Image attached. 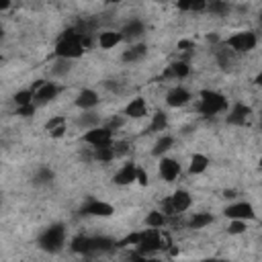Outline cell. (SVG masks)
Segmentation results:
<instances>
[{
	"label": "cell",
	"mask_w": 262,
	"mask_h": 262,
	"mask_svg": "<svg viewBox=\"0 0 262 262\" xmlns=\"http://www.w3.org/2000/svg\"><path fill=\"white\" fill-rule=\"evenodd\" d=\"M82 37H84V35L78 33L76 29L66 31V33L59 37L57 45H55V55H57V57H66V59L82 57V53H84V39H82Z\"/></svg>",
	"instance_id": "obj_1"
},
{
	"label": "cell",
	"mask_w": 262,
	"mask_h": 262,
	"mask_svg": "<svg viewBox=\"0 0 262 262\" xmlns=\"http://www.w3.org/2000/svg\"><path fill=\"white\" fill-rule=\"evenodd\" d=\"M227 111V98L215 90H201V100H199V113L213 117Z\"/></svg>",
	"instance_id": "obj_2"
},
{
	"label": "cell",
	"mask_w": 262,
	"mask_h": 262,
	"mask_svg": "<svg viewBox=\"0 0 262 262\" xmlns=\"http://www.w3.org/2000/svg\"><path fill=\"white\" fill-rule=\"evenodd\" d=\"M66 242V227L61 223L49 225L41 235H39V248L47 252H59Z\"/></svg>",
	"instance_id": "obj_3"
},
{
	"label": "cell",
	"mask_w": 262,
	"mask_h": 262,
	"mask_svg": "<svg viewBox=\"0 0 262 262\" xmlns=\"http://www.w3.org/2000/svg\"><path fill=\"white\" fill-rule=\"evenodd\" d=\"M225 45L235 53H248L258 45V37L252 31H239V33H233L231 37H227Z\"/></svg>",
	"instance_id": "obj_4"
},
{
	"label": "cell",
	"mask_w": 262,
	"mask_h": 262,
	"mask_svg": "<svg viewBox=\"0 0 262 262\" xmlns=\"http://www.w3.org/2000/svg\"><path fill=\"white\" fill-rule=\"evenodd\" d=\"M82 141L90 147H100V145H111L115 141V131L111 127H92V129H86V133L82 135Z\"/></svg>",
	"instance_id": "obj_5"
},
{
	"label": "cell",
	"mask_w": 262,
	"mask_h": 262,
	"mask_svg": "<svg viewBox=\"0 0 262 262\" xmlns=\"http://www.w3.org/2000/svg\"><path fill=\"white\" fill-rule=\"evenodd\" d=\"M225 217L229 219H244V221H254L256 219V211L248 201H237L225 207Z\"/></svg>",
	"instance_id": "obj_6"
},
{
	"label": "cell",
	"mask_w": 262,
	"mask_h": 262,
	"mask_svg": "<svg viewBox=\"0 0 262 262\" xmlns=\"http://www.w3.org/2000/svg\"><path fill=\"white\" fill-rule=\"evenodd\" d=\"M82 215H88V217H111L115 213L113 205L111 203H104V201H98V199H90L82 209H80Z\"/></svg>",
	"instance_id": "obj_7"
},
{
	"label": "cell",
	"mask_w": 262,
	"mask_h": 262,
	"mask_svg": "<svg viewBox=\"0 0 262 262\" xmlns=\"http://www.w3.org/2000/svg\"><path fill=\"white\" fill-rule=\"evenodd\" d=\"M33 90H35V102H39V104H45V102L53 100L57 96V92H59L55 82H45V80H37Z\"/></svg>",
	"instance_id": "obj_8"
},
{
	"label": "cell",
	"mask_w": 262,
	"mask_h": 262,
	"mask_svg": "<svg viewBox=\"0 0 262 262\" xmlns=\"http://www.w3.org/2000/svg\"><path fill=\"white\" fill-rule=\"evenodd\" d=\"M158 172H160V178L164 182H174L180 176V164L174 158L162 156L160 158V164H158Z\"/></svg>",
	"instance_id": "obj_9"
},
{
	"label": "cell",
	"mask_w": 262,
	"mask_h": 262,
	"mask_svg": "<svg viewBox=\"0 0 262 262\" xmlns=\"http://www.w3.org/2000/svg\"><path fill=\"white\" fill-rule=\"evenodd\" d=\"M190 92L184 88V86H172L168 92H166V104L172 106V108H178V106H184L190 102Z\"/></svg>",
	"instance_id": "obj_10"
},
{
	"label": "cell",
	"mask_w": 262,
	"mask_h": 262,
	"mask_svg": "<svg viewBox=\"0 0 262 262\" xmlns=\"http://www.w3.org/2000/svg\"><path fill=\"white\" fill-rule=\"evenodd\" d=\"M113 182L119 184V186H127V184L137 182V164H133V162L123 164V166L117 170V174L113 176Z\"/></svg>",
	"instance_id": "obj_11"
},
{
	"label": "cell",
	"mask_w": 262,
	"mask_h": 262,
	"mask_svg": "<svg viewBox=\"0 0 262 262\" xmlns=\"http://www.w3.org/2000/svg\"><path fill=\"white\" fill-rule=\"evenodd\" d=\"M98 92L96 90H92V88H82L80 92H78V96H76V100H74V104L78 106V108H82V111H92L96 104H98Z\"/></svg>",
	"instance_id": "obj_12"
},
{
	"label": "cell",
	"mask_w": 262,
	"mask_h": 262,
	"mask_svg": "<svg viewBox=\"0 0 262 262\" xmlns=\"http://www.w3.org/2000/svg\"><path fill=\"white\" fill-rule=\"evenodd\" d=\"M96 41H98V47H100V49H113V47H117L121 41H125V37H123L121 31L106 29V31H100V33H98Z\"/></svg>",
	"instance_id": "obj_13"
},
{
	"label": "cell",
	"mask_w": 262,
	"mask_h": 262,
	"mask_svg": "<svg viewBox=\"0 0 262 262\" xmlns=\"http://www.w3.org/2000/svg\"><path fill=\"white\" fill-rule=\"evenodd\" d=\"M70 248H72V252L82 254V256L96 254L94 252V237H88V235H76V237H72Z\"/></svg>",
	"instance_id": "obj_14"
},
{
	"label": "cell",
	"mask_w": 262,
	"mask_h": 262,
	"mask_svg": "<svg viewBox=\"0 0 262 262\" xmlns=\"http://www.w3.org/2000/svg\"><path fill=\"white\" fill-rule=\"evenodd\" d=\"M145 115H147V102H145L143 96H135V98H131V100L127 102V106H125V117H129V119H141V117H145Z\"/></svg>",
	"instance_id": "obj_15"
},
{
	"label": "cell",
	"mask_w": 262,
	"mask_h": 262,
	"mask_svg": "<svg viewBox=\"0 0 262 262\" xmlns=\"http://www.w3.org/2000/svg\"><path fill=\"white\" fill-rule=\"evenodd\" d=\"M250 115H252V108H250L248 104L235 102V104L231 106L229 115H227V123H231V125H246V121H248Z\"/></svg>",
	"instance_id": "obj_16"
},
{
	"label": "cell",
	"mask_w": 262,
	"mask_h": 262,
	"mask_svg": "<svg viewBox=\"0 0 262 262\" xmlns=\"http://www.w3.org/2000/svg\"><path fill=\"white\" fill-rule=\"evenodd\" d=\"M170 199H172V205H174V209H176L178 215L184 213V211H188L190 205H192V196H190V192H188V190H182V188L174 190Z\"/></svg>",
	"instance_id": "obj_17"
},
{
	"label": "cell",
	"mask_w": 262,
	"mask_h": 262,
	"mask_svg": "<svg viewBox=\"0 0 262 262\" xmlns=\"http://www.w3.org/2000/svg\"><path fill=\"white\" fill-rule=\"evenodd\" d=\"M145 53H147V47H145L143 43H135V45H129V47L123 51L121 59H123L125 63H135V61L143 59Z\"/></svg>",
	"instance_id": "obj_18"
},
{
	"label": "cell",
	"mask_w": 262,
	"mask_h": 262,
	"mask_svg": "<svg viewBox=\"0 0 262 262\" xmlns=\"http://www.w3.org/2000/svg\"><path fill=\"white\" fill-rule=\"evenodd\" d=\"M207 168H209V158H207L205 154H192V156H190V162H188V172H190L192 176L203 174Z\"/></svg>",
	"instance_id": "obj_19"
},
{
	"label": "cell",
	"mask_w": 262,
	"mask_h": 262,
	"mask_svg": "<svg viewBox=\"0 0 262 262\" xmlns=\"http://www.w3.org/2000/svg\"><path fill=\"white\" fill-rule=\"evenodd\" d=\"M45 129H47V133L51 135V137H63L66 135V117H53V119H49L47 123H45Z\"/></svg>",
	"instance_id": "obj_20"
},
{
	"label": "cell",
	"mask_w": 262,
	"mask_h": 262,
	"mask_svg": "<svg viewBox=\"0 0 262 262\" xmlns=\"http://www.w3.org/2000/svg\"><path fill=\"white\" fill-rule=\"evenodd\" d=\"M172 145H174V137H172V135H162V137H158V141L154 143L151 156H154V158H162V156H166V154L172 149Z\"/></svg>",
	"instance_id": "obj_21"
},
{
	"label": "cell",
	"mask_w": 262,
	"mask_h": 262,
	"mask_svg": "<svg viewBox=\"0 0 262 262\" xmlns=\"http://www.w3.org/2000/svg\"><path fill=\"white\" fill-rule=\"evenodd\" d=\"M121 33H123V37H125L127 41H133V39H137V37L143 35V23L137 20V18H133V20H129V23L121 29Z\"/></svg>",
	"instance_id": "obj_22"
},
{
	"label": "cell",
	"mask_w": 262,
	"mask_h": 262,
	"mask_svg": "<svg viewBox=\"0 0 262 262\" xmlns=\"http://www.w3.org/2000/svg\"><path fill=\"white\" fill-rule=\"evenodd\" d=\"M166 74H168V76H172V78L182 80V78H186V76L190 74V66H188V61L178 59V61H172V63H170V68H168V72H166Z\"/></svg>",
	"instance_id": "obj_23"
},
{
	"label": "cell",
	"mask_w": 262,
	"mask_h": 262,
	"mask_svg": "<svg viewBox=\"0 0 262 262\" xmlns=\"http://www.w3.org/2000/svg\"><path fill=\"white\" fill-rule=\"evenodd\" d=\"M92 158L96 162H102V164H108L113 162L117 156H115V149H113V143L111 145H100V147H92Z\"/></svg>",
	"instance_id": "obj_24"
},
{
	"label": "cell",
	"mask_w": 262,
	"mask_h": 262,
	"mask_svg": "<svg viewBox=\"0 0 262 262\" xmlns=\"http://www.w3.org/2000/svg\"><path fill=\"white\" fill-rule=\"evenodd\" d=\"M168 215H164L160 209H154V211H149L147 213V217H145V225L147 227H158V229H162V227H166L168 225Z\"/></svg>",
	"instance_id": "obj_25"
},
{
	"label": "cell",
	"mask_w": 262,
	"mask_h": 262,
	"mask_svg": "<svg viewBox=\"0 0 262 262\" xmlns=\"http://www.w3.org/2000/svg\"><path fill=\"white\" fill-rule=\"evenodd\" d=\"M213 221H215V217H213L211 213H194V215L188 219V227H190V229H205V227H209Z\"/></svg>",
	"instance_id": "obj_26"
},
{
	"label": "cell",
	"mask_w": 262,
	"mask_h": 262,
	"mask_svg": "<svg viewBox=\"0 0 262 262\" xmlns=\"http://www.w3.org/2000/svg\"><path fill=\"white\" fill-rule=\"evenodd\" d=\"M166 127H168V115L164 111H156L149 121V131L156 133V131H164Z\"/></svg>",
	"instance_id": "obj_27"
},
{
	"label": "cell",
	"mask_w": 262,
	"mask_h": 262,
	"mask_svg": "<svg viewBox=\"0 0 262 262\" xmlns=\"http://www.w3.org/2000/svg\"><path fill=\"white\" fill-rule=\"evenodd\" d=\"M12 100H14V104H16V106H25V104H31V102H35V90H33V88H25V90H18V92H14Z\"/></svg>",
	"instance_id": "obj_28"
},
{
	"label": "cell",
	"mask_w": 262,
	"mask_h": 262,
	"mask_svg": "<svg viewBox=\"0 0 262 262\" xmlns=\"http://www.w3.org/2000/svg\"><path fill=\"white\" fill-rule=\"evenodd\" d=\"M98 121H100V117H98L94 111H86V113L78 119V125H80V127H84V129H92V127H96V125H98Z\"/></svg>",
	"instance_id": "obj_29"
},
{
	"label": "cell",
	"mask_w": 262,
	"mask_h": 262,
	"mask_svg": "<svg viewBox=\"0 0 262 262\" xmlns=\"http://www.w3.org/2000/svg\"><path fill=\"white\" fill-rule=\"evenodd\" d=\"M70 61L72 59H66V57H57V61L53 63V68H51V72L55 74V76H66L68 72H70Z\"/></svg>",
	"instance_id": "obj_30"
},
{
	"label": "cell",
	"mask_w": 262,
	"mask_h": 262,
	"mask_svg": "<svg viewBox=\"0 0 262 262\" xmlns=\"http://www.w3.org/2000/svg\"><path fill=\"white\" fill-rule=\"evenodd\" d=\"M248 227H246V221L244 219H229V225H227V231L231 233V235H239V233H244Z\"/></svg>",
	"instance_id": "obj_31"
},
{
	"label": "cell",
	"mask_w": 262,
	"mask_h": 262,
	"mask_svg": "<svg viewBox=\"0 0 262 262\" xmlns=\"http://www.w3.org/2000/svg\"><path fill=\"white\" fill-rule=\"evenodd\" d=\"M139 242H141V231H137V233H129L125 239L119 242V246H133V248H137Z\"/></svg>",
	"instance_id": "obj_32"
},
{
	"label": "cell",
	"mask_w": 262,
	"mask_h": 262,
	"mask_svg": "<svg viewBox=\"0 0 262 262\" xmlns=\"http://www.w3.org/2000/svg\"><path fill=\"white\" fill-rule=\"evenodd\" d=\"M209 10L213 14H223L227 10V4L223 0H209Z\"/></svg>",
	"instance_id": "obj_33"
},
{
	"label": "cell",
	"mask_w": 262,
	"mask_h": 262,
	"mask_svg": "<svg viewBox=\"0 0 262 262\" xmlns=\"http://www.w3.org/2000/svg\"><path fill=\"white\" fill-rule=\"evenodd\" d=\"M51 178H53V172H51L49 168H43V170H39V174L35 176V182H37V184H45V182H51Z\"/></svg>",
	"instance_id": "obj_34"
},
{
	"label": "cell",
	"mask_w": 262,
	"mask_h": 262,
	"mask_svg": "<svg viewBox=\"0 0 262 262\" xmlns=\"http://www.w3.org/2000/svg\"><path fill=\"white\" fill-rule=\"evenodd\" d=\"M113 149H115V156L117 158H121V156H125L127 151H129V143L127 141H113Z\"/></svg>",
	"instance_id": "obj_35"
},
{
	"label": "cell",
	"mask_w": 262,
	"mask_h": 262,
	"mask_svg": "<svg viewBox=\"0 0 262 262\" xmlns=\"http://www.w3.org/2000/svg\"><path fill=\"white\" fill-rule=\"evenodd\" d=\"M164 215H168V217H174V215H178L176 213V209H174V205H172V199L168 196L166 201H162V209H160Z\"/></svg>",
	"instance_id": "obj_36"
},
{
	"label": "cell",
	"mask_w": 262,
	"mask_h": 262,
	"mask_svg": "<svg viewBox=\"0 0 262 262\" xmlns=\"http://www.w3.org/2000/svg\"><path fill=\"white\" fill-rule=\"evenodd\" d=\"M35 111H37L35 102H31V104H25V106H16V113H18L20 117H31V115H35Z\"/></svg>",
	"instance_id": "obj_37"
},
{
	"label": "cell",
	"mask_w": 262,
	"mask_h": 262,
	"mask_svg": "<svg viewBox=\"0 0 262 262\" xmlns=\"http://www.w3.org/2000/svg\"><path fill=\"white\" fill-rule=\"evenodd\" d=\"M137 182H139L141 186H147V182H149V176H147V172H145L143 168H139V166H137Z\"/></svg>",
	"instance_id": "obj_38"
},
{
	"label": "cell",
	"mask_w": 262,
	"mask_h": 262,
	"mask_svg": "<svg viewBox=\"0 0 262 262\" xmlns=\"http://www.w3.org/2000/svg\"><path fill=\"white\" fill-rule=\"evenodd\" d=\"M192 2L194 0H176V8L182 12H188V10H192Z\"/></svg>",
	"instance_id": "obj_39"
},
{
	"label": "cell",
	"mask_w": 262,
	"mask_h": 262,
	"mask_svg": "<svg viewBox=\"0 0 262 262\" xmlns=\"http://www.w3.org/2000/svg\"><path fill=\"white\" fill-rule=\"evenodd\" d=\"M123 123H125V119H123V117H113V119L108 121V125H106V127H111L113 131H117L119 127H123Z\"/></svg>",
	"instance_id": "obj_40"
},
{
	"label": "cell",
	"mask_w": 262,
	"mask_h": 262,
	"mask_svg": "<svg viewBox=\"0 0 262 262\" xmlns=\"http://www.w3.org/2000/svg\"><path fill=\"white\" fill-rule=\"evenodd\" d=\"M207 8H209V0H194L192 2V10H196V12H203Z\"/></svg>",
	"instance_id": "obj_41"
},
{
	"label": "cell",
	"mask_w": 262,
	"mask_h": 262,
	"mask_svg": "<svg viewBox=\"0 0 262 262\" xmlns=\"http://www.w3.org/2000/svg\"><path fill=\"white\" fill-rule=\"evenodd\" d=\"M192 47H194L192 41H180V43H178V49H180V51H188V49H192Z\"/></svg>",
	"instance_id": "obj_42"
},
{
	"label": "cell",
	"mask_w": 262,
	"mask_h": 262,
	"mask_svg": "<svg viewBox=\"0 0 262 262\" xmlns=\"http://www.w3.org/2000/svg\"><path fill=\"white\" fill-rule=\"evenodd\" d=\"M8 8H10V0H0V10L6 12Z\"/></svg>",
	"instance_id": "obj_43"
},
{
	"label": "cell",
	"mask_w": 262,
	"mask_h": 262,
	"mask_svg": "<svg viewBox=\"0 0 262 262\" xmlns=\"http://www.w3.org/2000/svg\"><path fill=\"white\" fill-rule=\"evenodd\" d=\"M254 84H256V86H262V72H260V74L254 78Z\"/></svg>",
	"instance_id": "obj_44"
},
{
	"label": "cell",
	"mask_w": 262,
	"mask_h": 262,
	"mask_svg": "<svg viewBox=\"0 0 262 262\" xmlns=\"http://www.w3.org/2000/svg\"><path fill=\"white\" fill-rule=\"evenodd\" d=\"M258 166H260V168H262V156H260V160H258Z\"/></svg>",
	"instance_id": "obj_45"
},
{
	"label": "cell",
	"mask_w": 262,
	"mask_h": 262,
	"mask_svg": "<svg viewBox=\"0 0 262 262\" xmlns=\"http://www.w3.org/2000/svg\"><path fill=\"white\" fill-rule=\"evenodd\" d=\"M260 127H262V111H260Z\"/></svg>",
	"instance_id": "obj_46"
},
{
	"label": "cell",
	"mask_w": 262,
	"mask_h": 262,
	"mask_svg": "<svg viewBox=\"0 0 262 262\" xmlns=\"http://www.w3.org/2000/svg\"><path fill=\"white\" fill-rule=\"evenodd\" d=\"M51 2H53V0H51Z\"/></svg>",
	"instance_id": "obj_47"
}]
</instances>
